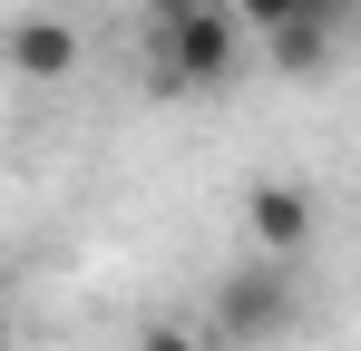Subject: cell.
Here are the masks:
<instances>
[{
	"label": "cell",
	"mask_w": 361,
	"mask_h": 351,
	"mask_svg": "<svg viewBox=\"0 0 361 351\" xmlns=\"http://www.w3.org/2000/svg\"><path fill=\"white\" fill-rule=\"evenodd\" d=\"M0 58H10V78L59 88V78H78V30H68L59 10H20V20L0 30Z\"/></svg>",
	"instance_id": "cell-4"
},
{
	"label": "cell",
	"mask_w": 361,
	"mask_h": 351,
	"mask_svg": "<svg viewBox=\"0 0 361 351\" xmlns=\"http://www.w3.org/2000/svg\"><path fill=\"white\" fill-rule=\"evenodd\" d=\"M137 10H147V30H166V20H195L205 0H137Z\"/></svg>",
	"instance_id": "cell-8"
},
{
	"label": "cell",
	"mask_w": 361,
	"mask_h": 351,
	"mask_svg": "<svg viewBox=\"0 0 361 351\" xmlns=\"http://www.w3.org/2000/svg\"><path fill=\"white\" fill-rule=\"evenodd\" d=\"M147 78H157L166 98H225V88L244 78V20L225 10V0H205L195 20H166Z\"/></svg>",
	"instance_id": "cell-2"
},
{
	"label": "cell",
	"mask_w": 361,
	"mask_h": 351,
	"mask_svg": "<svg viewBox=\"0 0 361 351\" xmlns=\"http://www.w3.org/2000/svg\"><path fill=\"white\" fill-rule=\"evenodd\" d=\"M137 351H215V342H205L195 322H147V332H137Z\"/></svg>",
	"instance_id": "cell-7"
},
{
	"label": "cell",
	"mask_w": 361,
	"mask_h": 351,
	"mask_svg": "<svg viewBox=\"0 0 361 351\" xmlns=\"http://www.w3.org/2000/svg\"><path fill=\"white\" fill-rule=\"evenodd\" d=\"M244 20V39H264V30H293V20H322V30H342L352 20V0H225Z\"/></svg>",
	"instance_id": "cell-5"
},
{
	"label": "cell",
	"mask_w": 361,
	"mask_h": 351,
	"mask_svg": "<svg viewBox=\"0 0 361 351\" xmlns=\"http://www.w3.org/2000/svg\"><path fill=\"white\" fill-rule=\"evenodd\" d=\"M0 351H20V342H10V312H0Z\"/></svg>",
	"instance_id": "cell-9"
},
{
	"label": "cell",
	"mask_w": 361,
	"mask_h": 351,
	"mask_svg": "<svg viewBox=\"0 0 361 351\" xmlns=\"http://www.w3.org/2000/svg\"><path fill=\"white\" fill-rule=\"evenodd\" d=\"M244 234H254V254L302 264V254H312V234H322L312 185H302V176H254V185H244Z\"/></svg>",
	"instance_id": "cell-3"
},
{
	"label": "cell",
	"mask_w": 361,
	"mask_h": 351,
	"mask_svg": "<svg viewBox=\"0 0 361 351\" xmlns=\"http://www.w3.org/2000/svg\"><path fill=\"white\" fill-rule=\"evenodd\" d=\"M302 264H274V254H244L235 273H215V292H205V342L215 351H283L302 332Z\"/></svg>",
	"instance_id": "cell-1"
},
{
	"label": "cell",
	"mask_w": 361,
	"mask_h": 351,
	"mask_svg": "<svg viewBox=\"0 0 361 351\" xmlns=\"http://www.w3.org/2000/svg\"><path fill=\"white\" fill-rule=\"evenodd\" d=\"M264 58H274L283 78H312V68L332 58V30H322V20H293V30H264Z\"/></svg>",
	"instance_id": "cell-6"
}]
</instances>
